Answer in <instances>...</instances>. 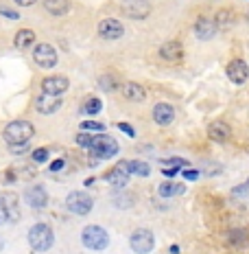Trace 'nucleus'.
<instances>
[{
    "label": "nucleus",
    "mask_w": 249,
    "mask_h": 254,
    "mask_svg": "<svg viewBox=\"0 0 249 254\" xmlns=\"http://www.w3.org/2000/svg\"><path fill=\"white\" fill-rule=\"evenodd\" d=\"M26 239H29V246L33 248L35 252H49L52 248V243H55V235H52L50 226L35 224V226H31Z\"/></svg>",
    "instance_id": "f257e3e1"
},
{
    "label": "nucleus",
    "mask_w": 249,
    "mask_h": 254,
    "mask_svg": "<svg viewBox=\"0 0 249 254\" xmlns=\"http://www.w3.org/2000/svg\"><path fill=\"white\" fill-rule=\"evenodd\" d=\"M35 129L29 121H11L7 127H4V140L9 145H24L33 138Z\"/></svg>",
    "instance_id": "f03ea898"
},
{
    "label": "nucleus",
    "mask_w": 249,
    "mask_h": 254,
    "mask_svg": "<svg viewBox=\"0 0 249 254\" xmlns=\"http://www.w3.org/2000/svg\"><path fill=\"white\" fill-rule=\"evenodd\" d=\"M81 241L83 246L88 248V250H94V252H100L107 248L109 243V235L105 228H100V226H86V228L81 230Z\"/></svg>",
    "instance_id": "7ed1b4c3"
},
{
    "label": "nucleus",
    "mask_w": 249,
    "mask_h": 254,
    "mask_svg": "<svg viewBox=\"0 0 249 254\" xmlns=\"http://www.w3.org/2000/svg\"><path fill=\"white\" fill-rule=\"evenodd\" d=\"M92 153H94V158H92V162L90 165H99L97 160H107V158H112L118 153V142H116L112 136H99V138H94L92 142Z\"/></svg>",
    "instance_id": "20e7f679"
},
{
    "label": "nucleus",
    "mask_w": 249,
    "mask_h": 254,
    "mask_svg": "<svg viewBox=\"0 0 249 254\" xmlns=\"http://www.w3.org/2000/svg\"><path fill=\"white\" fill-rule=\"evenodd\" d=\"M129 246H131V250H134L136 254H149L153 250V246H155V237H153L151 230L138 228V230L131 232Z\"/></svg>",
    "instance_id": "39448f33"
},
{
    "label": "nucleus",
    "mask_w": 249,
    "mask_h": 254,
    "mask_svg": "<svg viewBox=\"0 0 249 254\" xmlns=\"http://www.w3.org/2000/svg\"><path fill=\"white\" fill-rule=\"evenodd\" d=\"M66 206H68V210L75 215H88L94 206V199L90 197L88 193H83V190H72L66 197Z\"/></svg>",
    "instance_id": "423d86ee"
},
{
    "label": "nucleus",
    "mask_w": 249,
    "mask_h": 254,
    "mask_svg": "<svg viewBox=\"0 0 249 254\" xmlns=\"http://www.w3.org/2000/svg\"><path fill=\"white\" fill-rule=\"evenodd\" d=\"M120 2V9H123L125 15L134 20H145L147 15L151 13V4L149 0H118Z\"/></svg>",
    "instance_id": "0eeeda50"
},
{
    "label": "nucleus",
    "mask_w": 249,
    "mask_h": 254,
    "mask_svg": "<svg viewBox=\"0 0 249 254\" xmlns=\"http://www.w3.org/2000/svg\"><path fill=\"white\" fill-rule=\"evenodd\" d=\"M97 31H99L100 38L107 40V42H116V40H120V38L125 35L123 22H118L116 18H105V20H100Z\"/></svg>",
    "instance_id": "6e6552de"
},
{
    "label": "nucleus",
    "mask_w": 249,
    "mask_h": 254,
    "mask_svg": "<svg viewBox=\"0 0 249 254\" xmlns=\"http://www.w3.org/2000/svg\"><path fill=\"white\" fill-rule=\"evenodd\" d=\"M33 60L42 68H52V66H57L59 57H57L55 46H50V44H38V46H35V51H33Z\"/></svg>",
    "instance_id": "1a4fd4ad"
},
{
    "label": "nucleus",
    "mask_w": 249,
    "mask_h": 254,
    "mask_svg": "<svg viewBox=\"0 0 249 254\" xmlns=\"http://www.w3.org/2000/svg\"><path fill=\"white\" fill-rule=\"evenodd\" d=\"M68 79L61 77V75H52V77H46L42 81V92L44 94H52V97H61L63 92L68 90Z\"/></svg>",
    "instance_id": "9d476101"
},
{
    "label": "nucleus",
    "mask_w": 249,
    "mask_h": 254,
    "mask_svg": "<svg viewBox=\"0 0 249 254\" xmlns=\"http://www.w3.org/2000/svg\"><path fill=\"white\" fill-rule=\"evenodd\" d=\"M129 176H131V171H129L127 160H120L114 169H109V171L105 173V180H107L109 184H114V187H125L127 180H129Z\"/></svg>",
    "instance_id": "9b49d317"
},
{
    "label": "nucleus",
    "mask_w": 249,
    "mask_h": 254,
    "mask_svg": "<svg viewBox=\"0 0 249 254\" xmlns=\"http://www.w3.org/2000/svg\"><path fill=\"white\" fill-rule=\"evenodd\" d=\"M160 57L164 62H182V57H184V46L179 44L177 40H168V42H164V44L160 46Z\"/></svg>",
    "instance_id": "f8f14e48"
},
{
    "label": "nucleus",
    "mask_w": 249,
    "mask_h": 254,
    "mask_svg": "<svg viewBox=\"0 0 249 254\" xmlns=\"http://www.w3.org/2000/svg\"><path fill=\"white\" fill-rule=\"evenodd\" d=\"M59 108H61V97H52V94L42 92L40 97L35 99V110H38L40 114H55Z\"/></svg>",
    "instance_id": "ddd939ff"
},
{
    "label": "nucleus",
    "mask_w": 249,
    "mask_h": 254,
    "mask_svg": "<svg viewBox=\"0 0 249 254\" xmlns=\"http://www.w3.org/2000/svg\"><path fill=\"white\" fill-rule=\"evenodd\" d=\"M24 199L31 208H44L46 202H49V195H46V189L35 184V187H29L24 193Z\"/></svg>",
    "instance_id": "4468645a"
},
{
    "label": "nucleus",
    "mask_w": 249,
    "mask_h": 254,
    "mask_svg": "<svg viewBox=\"0 0 249 254\" xmlns=\"http://www.w3.org/2000/svg\"><path fill=\"white\" fill-rule=\"evenodd\" d=\"M227 77H230V81L234 83H245L247 77H249V66L243 60H234L227 64Z\"/></svg>",
    "instance_id": "2eb2a0df"
},
{
    "label": "nucleus",
    "mask_w": 249,
    "mask_h": 254,
    "mask_svg": "<svg viewBox=\"0 0 249 254\" xmlns=\"http://www.w3.org/2000/svg\"><path fill=\"white\" fill-rule=\"evenodd\" d=\"M120 92H123V97L127 101H134V103H142L147 99V90L140 86V83L136 81H127L123 83V88H120Z\"/></svg>",
    "instance_id": "dca6fc26"
},
{
    "label": "nucleus",
    "mask_w": 249,
    "mask_h": 254,
    "mask_svg": "<svg viewBox=\"0 0 249 254\" xmlns=\"http://www.w3.org/2000/svg\"><path fill=\"white\" fill-rule=\"evenodd\" d=\"M173 119H175V110L171 103H157L155 108H153V121H155L157 125L166 127L173 123Z\"/></svg>",
    "instance_id": "f3484780"
},
{
    "label": "nucleus",
    "mask_w": 249,
    "mask_h": 254,
    "mask_svg": "<svg viewBox=\"0 0 249 254\" xmlns=\"http://www.w3.org/2000/svg\"><path fill=\"white\" fill-rule=\"evenodd\" d=\"M208 136L216 142H225V140H230V136H232V127L223 123V121H214V123H210V127H208Z\"/></svg>",
    "instance_id": "a211bd4d"
},
{
    "label": "nucleus",
    "mask_w": 249,
    "mask_h": 254,
    "mask_svg": "<svg viewBox=\"0 0 249 254\" xmlns=\"http://www.w3.org/2000/svg\"><path fill=\"white\" fill-rule=\"evenodd\" d=\"M216 33V24L214 20H208V18H199L197 22H195V35H197L199 40H212Z\"/></svg>",
    "instance_id": "6ab92c4d"
},
{
    "label": "nucleus",
    "mask_w": 249,
    "mask_h": 254,
    "mask_svg": "<svg viewBox=\"0 0 249 254\" xmlns=\"http://www.w3.org/2000/svg\"><path fill=\"white\" fill-rule=\"evenodd\" d=\"M234 22H236V15H234V11H230V9H221V11H216V15H214V24H216V29H221V31L232 29Z\"/></svg>",
    "instance_id": "aec40b11"
},
{
    "label": "nucleus",
    "mask_w": 249,
    "mask_h": 254,
    "mask_svg": "<svg viewBox=\"0 0 249 254\" xmlns=\"http://www.w3.org/2000/svg\"><path fill=\"white\" fill-rule=\"evenodd\" d=\"M44 9L50 15H66L70 11V0H44Z\"/></svg>",
    "instance_id": "412c9836"
},
{
    "label": "nucleus",
    "mask_w": 249,
    "mask_h": 254,
    "mask_svg": "<svg viewBox=\"0 0 249 254\" xmlns=\"http://www.w3.org/2000/svg\"><path fill=\"white\" fill-rule=\"evenodd\" d=\"M33 42H35V33H33V31H31V29H22V31H18V33H15L13 44H15V49L26 51V49H31V46H33Z\"/></svg>",
    "instance_id": "4be33fe9"
},
{
    "label": "nucleus",
    "mask_w": 249,
    "mask_h": 254,
    "mask_svg": "<svg viewBox=\"0 0 249 254\" xmlns=\"http://www.w3.org/2000/svg\"><path fill=\"white\" fill-rule=\"evenodd\" d=\"M157 193H160V197H175V195H182L184 193V187H182V184L164 182V184H160Z\"/></svg>",
    "instance_id": "5701e85b"
},
{
    "label": "nucleus",
    "mask_w": 249,
    "mask_h": 254,
    "mask_svg": "<svg viewBox=\"0 0 249 254\" xmlns=\"http://www.w3.org/2000/svg\"><path fill=\"white\" fill-rule=\"evenodd\" d=\"M100 110H103V101H100V99H97V97L88 99V101L81 105V112H83V114H90V116L99 114Z\"/></svg>",
    "instance_id": "b1692460"
},
{
    "label": "nucleus",
    "mask_w": 249,
    "mask_h": 254,
    "mask_svg": "<svg viewBox=\"0 0 249 254\" xmlns=\"http://www.w3.org/2000/svg\"><path fill=\"white\" fill-rule=\"evenodd\" d=\"M127 165H129V171L134 173V176H140V178H147L151 173V169L147 162H140V160H127Z\"/></svg>",
    "instance_id": "393cba45"
},
{
    "label": "nucleus",
    "mask_w": 249,
    "mask_h": 254,
    "mask_svg": "<svg viewBox=\"0 0 249 254\" xmlns=\"http://www.w3.org/2000/svg\"><path fill=\"white\" fill-rule=\"evenodd\" d=\"M79 127H81V131H88V134L90 131H103L105 129V125L99 123V121H83Z\"/></svg>",
    "instance_id": "a878e982"
},
{
    "label": "nucleus",
    "mask_w": 249,
    "mask_h": 254,
    "mask_svg": "<svg viewBox=\"0 0 249 254\" xmlns=\"http://www.w3.org/2000/svg\"><path fill=\"white\" fill-rule=\"evenodd\" d=\"M77 145L79 147H83V149H92V142H94V138L88 134V131H81V134H77Z\"/></svg>",
    "instance_id": "bb28decb"
},
{
    "label": "nucleus",
    "mask_w": 249,
    "mask_h": 254,
    "mask_svg": "<svg viewBox=\"0 0 249 254\" xmlns=\"http://www.w3.org/2000/svg\"><path fill=\"white\" fill-rule=\"evenodd\" d=\"M100 86H103L105 92H114L116 90V79L112 75H103L100 77Z\"/></svg>",
    "instance_id": "cd10ccee"
},
{
    "label": "nucleus",
    "mask_w": 249,
    "mask_h": 254,
    "mask_svg": "<svg viewBox=\"0 0 249 254\" xmlns=\"http://www.w3.org/2000/svg\"><path fill=\"white\" fill-rule=\"evenodd\" d=\"M162 165L164 167H177V169H182V167H188V160H184V158H168V160H162Z\"/></svg>",
    "instance_id": "c85d7f7f"
},
{
    "label": "nucleus",
    "mask_w": 249,
    "mask_h": 254,
    "mask_svg": "<svg viewBox=\"0 0 249 254\" xmlns=\"http://www.w3.org/2000/svg\"><path fill=\"white\" fill-rule=\"evenodd\" d=\"M49 160V151L46 149H35L33 151V162H46Z\"/></svg>",
    "instance_id": "c756f323"
},
{
    "label": "nucleus",
    "mask_w": 249,
    "mask_h": 254,
    "mask_svg": "<svg viewBox=\"0 0 249 254\" xmlns=\"http://www.w3.org/2000/svg\"><path fill=\"white\" fill-rule=\"evenodd\" d=\"M230 241H232V243L245 241V230H232V232H230Z\"/></svg>",
    "instance_id": "7c9ffc66"
},
{
    "label": "nucleus",
    "mask_w": 249,
    "mask_h": 254,
    "mask_svg": "<svg viewBox=\"0 0 249 254\" xmlns=\"http://www.w3.org/2000/svg\"><path fill=\"white\" fill-rule=\"evenodd\" d=\"M9 221V213H7V206H4V199L0 197V226L7 224Z\"/></svg>",
    "instance_id": "2f4dec72"
},
{
    "label": "nucleus",
    "mask_w": 249,
    "mask_h": 254,
    "mask_svg": "<svg viewBox=\"0 0 249 254\" xmlns=\"http://www.w3.org/2000/svg\"><path fill=\"white\" fill-rule=\"evenodd\" d=\"M118 127H120V129H123V131H125V134H127V136H129V138H134V136H136L134 127H131L129 123H118Z\"/></svg>",
    "instance_id": "473e14b6"
},
{
    "label": "nucleus",
    "mask_w": 249,
    "mask_h": 254,
    "mask_svg": "<svg viewBox=\"0 0 249 254\" xmlns=\"http://www.w3.org/2000/svg\"><path fill=\"white\" fill-rule=\"evenodd\" d=\"M0 15H4V18H11V20H18L20 18L15 11H11V9H4V7H0Z\"/></svg>",
    "instance_id": "72a5a7b5"
},
{
    "label": "nucleus",
    "mask_w": 249,
    "mask_h": 254,
    "mask_svg": "<svg viewBox=\"0 0 249 254\" xmlns=\"http://www.w3.org/2000/svg\"><path fill=\"white\" fill-rule=\"evenodd\" d=\"M184 178H186V180H197L199 171H195V169H186V171H184Z\"/></svg>",
    "instance_id": "f704fd0d"
},
{
    "label": "nucleus",
    "mask_w": 249,
    "mask_h": 254,
    "mask_svg": "<svg viewBox=\"0 0 249 254\" xmlns=\"http://www.w3.org/2000/svg\"><path fill=\"white\" fill-rule=\"evenodd\" d=\"M9 149H11V153H24L26 151V142L24 145H9Z\"/></svg>",
    "instance_id": "c9c22d12"
},
{
    "label": "nucleus",
    "mask_w": 249,
    "mask_h": 254,
    "mask_svg": "<svg viewBox=\"0 0 249 254\" xmlns=\"http://www.w3.org/2000/svg\"><path fill=\"white\" fill-rule=\"evenodd\" d=\"M177 171H179L177 167H166V169H164V176H166V178H175V176H177Z\"/></svg>",
    "instance_id": "e433bc0d"
},
{
    "label": "nucleus",
    "mask_w": 249,
    "mask_h": 254,
    "mask_svg": "<svg viewBox=\"0 0 249 254\" xmlns=\"http://www.w3.org/2000/svg\"><path fill=\"white\" fill-rule=\"evenodd\" d=\"M59 169H63V160H61V158H57V160H52L50 171H59Z\"/></svg>",
    "instance_id": "4c0bfd02"
},
{
    "label": "nucleus",
    "mask_w": 249,
    "mask_h": 254,
    "mask_svg": "<svg viewBox=\"0 0 249 254\" xmlns=\"http://www.w3.org/2000/svg\"><path fill=\"white\" fill-rule=\"evenodd\" d=\"M15 4H20V7H31V4H35L38 0H13Z\"/></svg>",
    "instance_id": "58836bf2"
},
{
    "label": "nucleus",
    "mask_w": 249,
    "mask_h": 254,
    "mask_svg": "<svg viewBox=\"0 0 249 254\" xmlns=\"http://www.w3.org/2000/svg\"><path fill=\"white\" fill-rule=\"evenodd\" d=\"M171 254H179V248L177 246H171Z\"/></svg>",
    "instance_id": "ea45409f"
},
{
    "label": "nucleus",
    "mask_w": 249,
    "mask_h": 254,
    "mask_svg": "<svg viewBox=\"0 0 249 254\" xmlns=\"http://www.w3.org/2000/svg\"><path fill=\"white\" fill-rule=\"evenodd\" d=\"M2 248H4V241H2V239H0V250H2Z\"/></svg>",
    "instance_id": "a19ab883"
},
{
    "label": "nucleus",
    "mask_w": 249,
    "mask_h": 254,
    "mask_svg": "<svg viewBox=\"0 0 249 254\" xmlns=\"http://www.w3.org/2000/svg\"><path fill=\"white\" fill-rule=\"evenodd\" d=\"M247 18H249V13H247Z\"/></svg>",
    "instance_id": "79ce46f5"
}]
</instances>
